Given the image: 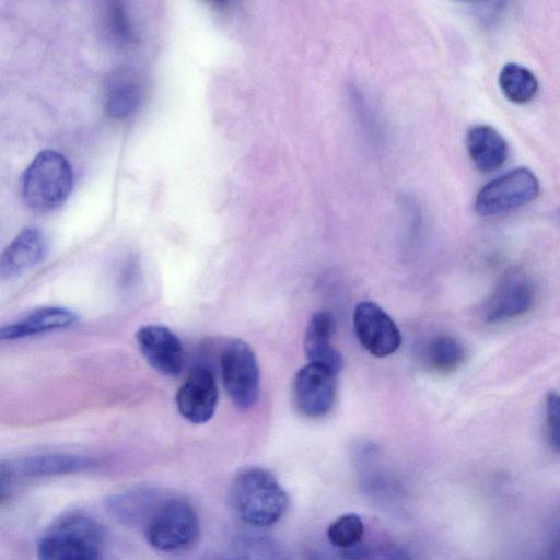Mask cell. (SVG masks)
I'll use <instances>...</instances> for the list:
<instances>
[{
  "mask_svg": "<svg viewBox=\"0 0 560 560\" xmlns=\"http://www.w3.org/2000/svg\"><path fill=\"white\" fill-rule=\"evenodd\" d=\"M180 415L192 423L209 421L217 408L219 392L215 378L206 366H197L189 373L176 394Z\"/></svg>",
  "mask_w": 560,
  "mask_h": 560,
  "instance_id": "12",
  "label": "cell"
},
{
  "mask_svg": "<svg viewBox=\"0 0 560 560\" xmlns=\"http://www.w3.org/2000/svg\"><path fill=\"white\" fill-rule=\"evenodd\" d=\"M335 318L327 311L316 312L310 319L305 338V353L311 363H317L338 373L342 368V357L332 345Z\"/></svg>",
  "mask_w": 560,
  "mask_h": 560,
  "instance_id": "14",
  "label": "cell"
},
{
  "mask_svg": "<svg viewBox=\"0 0 560 560\" xmlns=\"http://www.w3.org/2000/svg\"><path fill=\"white\" fill-rule=\"evenodd\" d=\"M466 147L474 165L481 172H493L509 156V144L504 137L489 125H476L466 136Z\"/></svg>",
  "mask_w": 560,
  "mask_h": 560,
  "instance_id": "15",
  "label": "cell"
},
{
  "mask_svg": "<svg viewBox=\"0 0 560 560\" xmlns=\"http://www.w3.org/2000/svg\"><path fill=\"white\" fill-rule=\"evenodd\" d=\"M94 465L92 458L72 454L34 455L0 462V479L11 487L16 479L79 472Z\"/></svg>",
  "mask_w": 560,
  "mask_h": 560,
  "instance_id": "10",
  "label": "cell"
},
{
  "mask_svg": "<svg viewBox=\"0 0 560 560\" xmlns=\"http://www.w3.org/2000/svg\"><path fill=\"white\" fill-rule=\"evenodd\" d=\"M364 535V522L359 514L353 512L338 516L327 528L329 542L342 551L361 542Z\"/></svg>",
  "mask_w": 560,
  "mask_h": 560,
  "instance_id": "19",
  "label": "cell"
},
{
  "mask_svg": "<svg viewBox=\"0 0 560 560\" xmlns=\"http://www.w3.org/2000/svg\"><path fill=\"white\" fill-rule=\"evenodd\" d=\"M72 185L73 173L68 160L59 152L46 150L38 153L25 170L21 191L28 207L49 211L68 198Z\"/></svg>",
  "mask_w": 560,
  "mask_h": 560,
  "instance_id": "2",
  "label": "cell"
},
{
  "mask_svg": "<svg viewBox=\"0 0 560 560\" xmlns=\"http://www.w3.org/2000/svg\"><path fill=\"white\" fill-rule=\"evenodd\" d=\"M535 298V287L527 276L509 272L482 302L480 317L488 324L515 319L533 307Z\"/></svg>",
  "mask_w": 560,
  "mask_h": 560,
  "instance_id": "7",
  "label": "cell"
},
{
  "mask_svg": "<svg viewBox=\"0 0 560 560\" xmlns=\"http://www.w3.org/2000/svg\"><path fill=\"white\" fill-rule=\"evenodd\" d=\"M499 85L506 98L517 104L532 101L539 88L536 75L526 67L514 62L502 67Z\"/></svg>",
  "mask_w": 560,
  "mask_h": 560,
  "instance_id": "18",
  "label": "cell"
},
{
  "mask_svg": "<svg viewBox=\"0 0 560 560\" xmlns=\"http://www.w3.org/2000/svg\"><path fill=\"white\" fill-rule=\"evenodd\" d=\"M103 535L90 516L71 513L60 518L40 539L38 560H102Z\"/></svg>",
  "mask_w": 560,
  "mask_h": 560,
  "instance_id": "3",
  "label": "cell"
},
{
  "mask_svg": "<svg viewBox=\"0 0 560 560\" xmlns=\"http://www.w3.org/2000/svg\"><path fill=\"white\" fill-rule=\"evenodd\" d=\"M538 192L537 176L517 167L487 183L476 196L475 208L481 215H494L532 201Z\"/></svg>",
  "mask_w": 560,
  "mask_h": 560,
  "instance_id": "6",
  "label": "cell"
},
{
  "mask_svg": "<svg viewBox=\"0 0 560 560\" xmlns=\"http://www.w3.org/2000/svg\"><path fill=\"white\" fill-rule=\"evenodd\" d=\"M559 396L556 392H550L546 397L545 407V429L549 445L559 451Z\"/></svg>",
  "mask_w": 560,
  "mask_h": 560,
  "instance_id": "21",
  "label": "cell"
},
{
  "mask_svg": "<svg viewBox=\"0 0 560 560\" xmlns=\"http://www.w3.org/2000/svg\"><path fill=\"white\" fill-rule=\"evenodd\" d=\"M140 90L132 82H118L108 93L107 113L115 118H124L131 114L140 101Z\"/></svg>",
  "mask_w": 560,
  "mask_h": 560,
  "instance_id": "20",
  "label": "cell"
},
{
  "mask_svg": "<svg viewBox=\"0 0 560 560\" xmlns=\"http://www.w3.org/2000/svg\"><path fill=\"white\" fill-rule=\"evenodd\" d=\"M336 375L331 369L311 362L299 370L293 383V395L302 415L320 418L331 410L337 392Z\"/></svg>",
  "mask_w": 560,
  "mask_h": 560,
  "instance_id": "9",
  "label": "cell"
},
{
  "mask_svg": "<svg viewBox=\"0 0 560 560\" xmlns=\"http://www.w3.org/2000/svg\"><path fill=\"white\" fill-rule=\"evenodd\" d=\"M200 532L198 515L192 505L183 499H170L156 506L144 525L147 541L161 551H179L189 548Z\"/></svg>",
  "mask_w": 560,
  "mask_h": 560,
  "instance_id": "4",
  "label": "cell"
},
{
  "mask_svg": "<svg viewBox=\"0 0 560 560\" xmlns=\"http://www.w3.org/2000/svg\"><path fill=\"white\" fill-rule=\"evenodd\" d=\"M467 352L463 342L448 334H438L423 345L421 358L423 364L438 374L456 371L466 359Z\"/></svg>",
  "mask_w": 560,
  "mask_h": 560,
  "instance_id": "17",
  "label": "cell"
},
{
  "mask_svg": "<svg viewBox=\"0 0 560 560\" xmlns=\"http://www.w3.org/2000/svg\"><path fill=\"white\" fill-rule=\"evenodd\" d=\"M47 250L44 233L38 228H26L0 255V278L18 276L39 262Z\"/></svg>",
  "mask_w": 560,
  "mask_h": 560,
  "instance_id": "13",
  "label": "cell"
},
{
  "mask_svg": "<svg viewBox=\"0 0 560 560\" xmlns=\"http://www.w3.org/2000/svg\"><path fill=\"white\" fill-rule=\"evenodd\" d=\"M230 501L237 516L253 526L276 524L285 513L289 498L276 477L264 468H248L232 481Z\"/></svg>",
  "mask_w": 560,
  "mask_h": 560,
  "instance_id": "1",
  "label": "cell"
},
{
  "mask_svg": "<svg viewBox=\"0 0 560 560\" xmlns=\"http://www.w3.org/2000/svg\"><path fill=\"white\" fill-rule=\"evenodd\" d=\"M136 340L143 358L155 371L166 376L182 373L185 352L182 341L171 329L147 325L137 331Z\"/></svg>",
  "mask_w": 560,
  "mask_h": 560,
  "instance_id": "11",
  "label": "cell"
},
{
  "mask_svg": "<svg viewBox=\"0 0 560 560\" xmlns=\"http://www.w3.org/2000/svg\"><path fill=\"white\" fill-rule=\"evenodd\" d=\"M352 322L359 342L372 355L388 357L399 348V329L393 318L377 304L371 301L358 303Z\"/></svg>",
  "mask_w": 560,
  "mask_h": 560,
  "instance_id": "8",
  "label": "cell"
},
{
  "mask_svg": "<svg viewBox=\"0 0 560 560\" xmlns=\"http://www.w3.org/2000/svg\"><path fill=\"white\" fill-rule=\"evenodd\" d=\"M223 384L231 400L241 410L252 408L259 396V368L252 348L234 339L221 357Z\"/></svg>",
  "mask_w": 560,
  "mask_h": 560,
  "instance_id": "5",
  "label": "cell"
},
{
  "mask_svg": "<svg viewBox=\"0 0 560 560\" xmlns=\"http://www.w3.org/2000/svg\"><path fill=\"white\" fill-rule=\"evenodd\" d=\"M77 315L62 307H44L23 319L0 328V341L21 339L71 326Z\"/></svg>",
  "mask_w": 560,
  "mask_h": 560,
  "instance_id": "16",
  "label": "cell"
}]
</instances>
